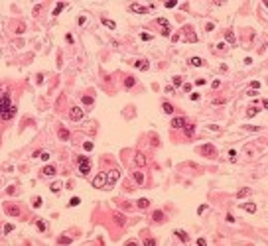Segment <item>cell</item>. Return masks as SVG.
<instances>
[{
	"mask_svg": "<svg viewBox=\"0 0 268 246\" xmlns=\"http://www.w3.org/2000/svg\"><path fill=\"white\" fill-rule=\"evenodd\" d=\"M77 164H79V173L85 177V175H89V171H91V159L87 156H79V159H77Z\"/></svg>",
	"mask_w": 268,
	"mask_h": 246,
	"instance_id": "cell-1",
	"label": "cell"
},
{
	"mask_svg": "<svg viewBox=\"0 0 268 246\" xmlns=\"http://www.w3.org/2000/svg\"><path fill=\"white\" fill-rule=\"evenodd\" d=\"M10 106H12L10 95H8V93H4V95H2V99H0V118H4V116L8 114Z\"/></svg>",
	"mask_w": 268,
	"mask_h": 246,
	"instance_id": "cell-2",
	"label": "cell"
},
{
	"mask_svg": "<svg viewBox=\"0 0 268 246\" xmlns=\"http://www.w3.org/2000/svg\"><path fill=\"white\" fill-rule=\"evenodd\" d=\"M118 177H120V171H118V169H112V171H109V173H107V183H105V189L112 187V185L118 181Z\"/></svg>",
	"mask_w": 268,
	"mask_h": 246,
	"instance_id": "cell-3",
	"label": "cell"
},
{
	"mask_svg": "<svg viewBox=\"0 0 268 246\" xmlns=\"http://www.w3.org/2000/svg\"><path fill=\"white\" fill-rule=\"evenodd\" d=\"M105 183H107V173H99L93 179V187H99V189H105Z\"/></svg>",
	"mask_w": 268,
	"mask_h": 246,
	"instance_id": "cell-4",
	"label": "cell"
},
{
	"mask_svg": "<svg viewBox=\"0 0 268 246\" xmlns=\"http://www.w3.org/2000/svg\"><path fill=\"white\" fill-rule=\"evenodd\" d=\"M69 116H71V120H81L83 118V110L79 106H71L69 108Z\"/></svg>",
	"mask_w": 268,
	"mask_h": 246,
	"instance_id": "cell-5",
	"label": "cell"
},
{
	"mask_svg": "<svg viewBox=\"0 0 268 246\" xmlns=\"http://www.w3.org/2000/svg\"><path fill=\"white\" fill-rule=\"evenodd\" d=\"M187 122L185 120V116H176L174 120H172V128H183V124Z\"/></svg>",
	"mask_w": 268,
	"mask_h": 246,
	"instance_id": "cell-6",
	"label": "cell"
},
{
	"mask_svg": "<svg viewBox=\"0 0 268 246\" xmlns=\"http://www.w3.org/2000/svg\"><path fill=\"white\" fill-rule=\"evenodd\" d=\"M4 209H6V215H10V217H18V215H20V209H18V207H12V205H8V203H6Z\"/></svg>",
	"mask_w": 268,
	"mask_h": 246,
	"instance_id": "cell-7",
	"label": "cell"
},
{
	"mask_svg": "<svg viewBox=\"0 0 268 246\" xmlns=\"http://www.w3.org/2000/svg\"><path fill=\"white\" fill-rule=\"evenodd\" d=\"M201 152H203V154H207V156H217V150H215L211 144H205L203 148H201Z\"/></svg>",
	"mask_w": 268,
	"mask_h": 246,
	"instance_id": "cell-8",
	"label": "cell"
},
{
	"mask_svg": "<svg viewBox=\"0 0 268 246\" xmlns=\"http://www.w3.org/2000/svg\"><path fill=\"white\" fill-rule=\"evenodd\" d=\"M134 67H136V69H142V71H146V69L150 67V63H148L146 59H138V61H134Z\"/></svg>",
	"mask_w": 268,
	"mask_h": 246,
	"instance_id": "cell-9",
	"label": "cell"
},
{
	"mask_svg": "<svg viewBox=\"0 0 268 246\" xmlns=\"http://www.w3.org/2000/svg\"><path fill=\"white\" fill-rule=\"evenodd\" d=\"M183 132H185V136H189V138H191V136L195 134V126L189 124V122H185V124H183Z\"/></svg>",
	"mask_w": 268,
	"mask_h": 246,
	"instance_id": "cell-10",
	"label": "cell"
},
{
	"mask_svg": "<svg viewBox=\"0 0 268 246\" xmlns=\"http://www.w3.org/2000/svg\"><path fill=\"white\" fill-rule=\"evenodd\" d=\"M130 10H132V12H138V14H144V12H148V8L142 6V4H130Z\"/></svg>",
	"mask_w": 268,
	"mask_h": 246,
	"instance_id": "cell-11",
	"label": "cell"
},
{
	"mask_svg": "<svg viewBox=\"0 0 268 246\" xmlns=\"http://www.w3.org/2000/svg\"><path fill=\"white\" fill-rule=\"evenodd\" d=\"M176 234H178V238L181 240V242H189V236H187L185 230H181V228H179V230H176Z\"/></svg>",
	"mask_w": 268,
	"mask_h": 246,
	"instance_id": "cell-12",
	"label": "cell"
},
{
	"mask_svg": "<svg viewBox=\"0 0 268 246\" xmlns=\"http://www.w3.org/2000/svg\"><path fill=\"white\" fill-rule=\"evenodd\" d=\"M42 173L47 175V177H51V175H55V168H53V166H45V168L42 169Z\"/></svg>",
	"mask_w": 268,
	"mask_h": 246,
	"instance_id": "cell-13",
	"label": "cell"
},
{
	"mask_svg": "<svg viewBox=\"0 0 268 246\" xmlns=\"http://www.w3.org/2000/svg\"><path fill=\"white\" fill-rule=\"evenodd\" d=\"M134 162H136V166H144L146 164V157H144V154H136V157H134Z\"/></svg>",
	"mask_w": 268,
	"mask_h": 246,
	"instance_id": "cell-14",
	"label": "cell"
},
{
	"mask_svg": "<svg viewBox=\"0 0 268 246\" xmlns=\"http://www.w3.org/2000/svg\"><path fill=\"white\" fill-rule=\"evenodd\" d=\"M241 207H243L245 211H248V213H254V211H256V205H254V203H243Z\"/></svg>",
	"mask_w": 268,
	"mask_h": 246,
	"instance_id": "cell-15",
	"label": "cell"
},
{
	"mask_svg": "<svg viewBox=\"0 0 268 246\" xmlns=\"http://www.w3.org/2000/svg\"><path fill=\"white\" fill-rule=\"evenodd\" d=\"M193 67H203V61H201V57H191V61H189Z\"/></svg>",
	"mask_w": 268,
	"mask_h": 246,
	"instance_id": "cell-16",
	"label": "cell"
},
{
	"mask_svg": "<svg viewBox=\"0 0 268 246\" xmlns=\"http://www.w3.org/2000/svg\"><path fill=\"white\" fill-rule=\"evenodd\" d=\"M152 219H154L156 223H162V221H164V213H162V211H156L154 215H152Z\"/></svg>",
	"mask_w": 268,
	"mask_h": 246,
	"instance_id": "cell-17",
	"label": "cell"
},
{
	"mask_svg": "<svg viewBox=\"0 0 268 246\" xmlns=\"http://www.w3.org/2000/svg\"><path fill=\"white\" fill-rule=\"evenodd\" d=\"M14 116H16V106L12 104V106H10V110H8V114L4 116V120H10V118H14Z\"/></svg>",
	"mask_w": 268,
	"mask_h": 246,
	"instance_id": "cell-18",
	"label": "cell"
},
{
	"mask_svg": "<svg viewBox=\"0 0 268 246\" xmlns=\"http://www.w3.org/2000/svg\"><path fill=\"white\" fill-rule=\"evenodd\" d=\"M57 134H59L61 140H69V130H65V128H59V132H57Z\"/></svg>",
	"mask_w": 268,
	"mask_h": 246,
	"instance_id": "cell-19",
	"label": "cell"
},
{
	"mask_svg": "<svg viewBox=\"0 0 268 246\" xmlns=\"http://www.w3.org/2000/svg\"><path fill=\"white\" fill-rule=\"evenodd\" d=\"M248 193H250V189H248V187H243V189L237 193V199H243V197H246Z\"/></svg>",
	"mask_w": 268,
	"mask_h": 246,
	"instance_id": "cell-20",
	"label": "cell"
},
{
	"mask_svg": "<svg viewBox=\"0 0 268 246\" xmlns=\"http://www.w3.org/2000/svg\"><path fill=\"white\" fill-rule=\"evenodd\" d=\"M185 37H187L189 42H195V40H197V35L193 34V32H191L189 28H185Z\"/></svg>",
	"mask_w": 268,
	"mask_h": 246,
	"instance_id": "cell-21",
	"label": "cell"
},
{
	"mask_svg": "<svg viewBox=\"0 0 268 246\" xmlns=\"http://www.w3.org/2000/svg\"><path fill=\"white\" fill-rule=\"evenodd\" d=\"M162 108H164L166 114H174V106H172L170 102H164V104H162Z\"/></svg>",
	"mask_w": 268,
	"mask_h": 246,
	"instance_id": "cell-22",
	"label": "cell"
},
{
	"mask_svg": "<svg viewBox=\"0 0 268 246\" xmlns=\"http://www.w3.org/2000/svg\"><path fill=\"white\" fill-rule=\"evenodd\" d=\"M134 181H136V183H144V175H142V171H134Z\"/></svg>",
	"mask_w": 268,
	"mask_h": 246,
	"instance_id": "cell-23",
	"label": "cell"
},
{
	"mask_svg": "<svg viewBox=\"0 0 268 246\" xmlns=\"http://www.w3.org/2000/svg\"><path fill=\"white\" fill-rule=\"evenodd\" d=\"M225 40H227L229 44H234V34L231 32V30H227V34H225Z\"/></svg>",
	"mask_w": 268,
	"mask_h": 246,
	"instance_id": "cell-24",
	"label": "cell"
},
{
	"mask_svg": "<svg viewBox=\"0 0 268 246\" xmlns=\"http://www.w3.org/2000/svg\"><path fill=\"white\" fill-rule=\"evenodd\" d=\"M103 24H105L107 28H111V30H114V28H116V24L112 22V20H109V18H103Z\"/></svg>",
	"mask_w": 268,
	"mask_h": 246,
	"instance_id": "cell-25",
	"label": "cell"
},
{
	"mask_svg": "<svg viewBox=\"0 0 268 246\" xmlns=\"http://www.w3.org/2000/svg\"><path fill=\"white\" fill-rule=\"evenodd\" d=\"M140 209H148V205H150V201L148 199H138V203H136Z\"/></svg>",
	"mask_w": 268,
	"mask_h": 246,
	"instance_id": "cell-26",
	"label": "cell"
},
{
	"mask_svg": "<svg viewBox=\"0 0 268 246\" xmlns=\"http://www.w3.org/2000/svg\"><path fill=\"white\" fill-rule=\"evenodd\" d=\"M114 221H116V224H120V226L126 223V221H124V217L120 215V213H116V215H114Z\"/></svg>",
	"mask_w": 268,
	"mask_h": 246,
	"instance_id": "cell-27",
	"label": "cell"
},
{
	"mask_svg": "<svg viewBox=\"0 0 268 246\" xmlns=\"http://www.w3.org/2000/svg\"><path fill=\"white\" fill-rule=\"evenodd\" d=\"M134 83H136V81H134V77H126V79H124V87H128V89H130V87H134Z\"/></svg>",
	"mask_w": 268,
	"mask_h": 246,
	"instance_id": "cell-28",
	"label": "cell"
},
{
	"mask_svg": "<svg viewBox=\"0 0 268 246\" xmlns=\"http://www.w3.org/2000/svg\"><path fill=\"white\" fill-rule=\"evenodd\" d=\"M57 242H59V244H71V238H69V236H61Z\"/></svg>",
	"mask_w": 268,
	"mask_h": 246,
	"instance_id": "cell-29",
	"label": "cell"
},
{
	"mask_svg": "<svg viewBox=\"0 0 268 246\" xmlns=\"http://www.w3.org/2000/svg\"><path fill=\"white\" fill-rule=\"evenodd\" d=\"M59 189H61V183H51V191H53V193H59Z\"/></svg>",
	"mask_w": 268,
	"mask_h": 246,
	"instance_id": "cell-30",
	"label": "cell"
},
{
	"mask_svg": "<svg viewBox=\"0 0 268 246\" xmlns=\"http://www.w3.org/2000/svg\"><path fill=\"white\" fill-rule=\"evenodd\" d=\"M79 203H81V201H79V197H73V199L69 201V207H77Z\"/></svg>",
	"mask_w": 268,
	"mask_h": 246,
	"instance_id": "cell-31",
	"label": "cell"
},
{
	"mask_svg": "<svg viewBox=\"0 0 268 246\" xmlns=\"http://www.w3.org/2000/svg\"><path fill=\"white\" fill-rule=\"evenodd\" d=\"M144 244H146V246H156V240H154V238H146Z\"/></svg>",
	"mask_w": 268,
	"mask_h": 246,
	"instance_id": "cell-32",
	"label": "cell"
},
{
	"mask_svg": "<svg viewBox=\"0 0 268 246\" xmlns=\"http://www.w3.org/2000/svg\"><path fill=\"white\" fill-rule=\"evenodd\" d=\"M61 10H63V4H57V6H55V10H53V16L61 14Z\"/></svg>",
	"mask_w": 268,
	"mask_h": 246,
	"instance_id": "cell-33",
	"label": "cell"
},
{
	"mask_svg": "<svg viewBox=\"0 0 268 246\" xmlns=\"http://www.w3.org/2000/svg\"><path fill=\"white\" fill-rule=\"evenodd\" d=\"M36 224H38V230H42V232L45 230V223H44V221H38Z\"/></svg>",
	"mask_w": 268,
	"mask_h": 246,
	"instance_id": "cell-34",
	"label": "cell"
},
{
	"mask_svg": "<svg viewBox=\"0 0 268 246\" xmlns=\"http://www.w3.org/2000/svg\"><path fill=\"white\" fill-rule=\"evenodd\" d=\"M83 148H85V152H91V150H93V142H85Z\"/></svg>",
	"mask_w": 268,
	"mask_h": 246,
	"instance_id": "cell-35",
	"label": "cell"
},
{
	"mask_svg": "<svg viewBox=\"0 0 268 246\" xmlns=\"http://www.w3.org/2000/svg\"><path fill=\"white\" fill-rule=\"evenodd\" d=\"M34 207H36V209H40V207H42V197H36V201H34Z\"/></svg>",
	"mask_w": 268,
	"mask_h": 246,
	"instance_id": "cell-36",
	"label": "cell"
},
{
	"mask_svg": "<svg viewBox=\"0 0 268 246\" xmlns=\"http://www.w3.org/2000/svg\"><path fill=\"white\" fill-rule=\"evenodd\" d=\"M158 24H160V26H164V28H170V24H168L164 18H158Z\"/></svg>",
	"mask_w": 268,
	"mask_h": 246,
	"instance_id": "cell-37",
	"label": "cell"
},
{
	"mask_svg": "<svg viewBox=\"0 0 268 246\" xmlns=\"http://www.w3.org/2000/svg\"><path fill=\"white\" fill-rule=\"evenodd\" d=\"M83 104H93V97H83Z\"/></svg>",
	"mask_w": 268,
	"mask_h": 246,
	"instance_id": "cell-38",
	"label": "cell"
},
{
	"mask_svg": "<svg viewBox=\"0 0 268 246\" xmlns=\"http://www.w3.org/2000/svg\"><path fill=\"white\" fill-rule=\"evenodd\" d=\"M176 4H178V2H176V0H168V2H166V8H174V6H176Z\"/></svg>",
	"mask_w": 268,
	"mask_h": 246,
	"instance_id": "cell-39",
	"label": "cell"
},
{
	"mask_svg": "<svg viewBox=\"0 0 268 246\" xmlns=\"http://www.w3.org/2000/svg\"><path fill=\"white\" fill-rule=\"evenodd\" d=\"M140 37H142L144 42H150V40H152V35H150V34H140Z\"/></svg>",
	"mask_w": 268,
	"mask_h": 246,
	"instance_id": "cell-40",
	"label": "cell"
},
{
	"mask_svg": "<svg viewBox=\"0 0 268 246\" xmlns=\"http://www.w3.org/2000/svg\"><path fill=\"white\" fill-rule=\"evenodd\" d=\"M181 85V77H174V87H179Z\"/></svg>",
	"mask_w": 268,
	"mask_h": 246,
	"instance_id": "cell-41",
	"label": "cell"
},
{
	"mask_svg": "<svg viewBox=\"0 0 268 246\" xmlns=\"http://www.w3.org/2000/svg\"><path fill=\"white\" fill-rule=\"evenodd\" d=\"M12 230H14V226H12V224H6V226H4V232H6V234L12 232Z\"/></svg>",
	"mask_w": 268,
	"mask_h": 246,
	"instance_id": "cell-42",
	"label": "cell"
},
{
	"mask_svg": "<svg viewBox=\"0 0 268 246\" xmlns=\"http://www.w3.org/2000/svg\"><path fill=\"white\" fill-rule=\"evenodd\" d=\"M229 156H231V162H234V159H237V152L231 150V152H229Z\"/></svg>",
	"mask_w": 268,
	"mask_h": 246,
	"instance_id": "cell-43",
	"label": "cell"
},
{
	"mask_svg": "<svg viewBox=\"0 0 268 246\" xmlns=\"http://www.w3.org/2000/svg\"><path fill=\"white\" fill-rule=\"evenodd\" d=\"M219 85H221V81H219V79H215V81H213V89H219Z\"/></svg>",
	"mask_w": 268,
	"mask_h": 246,
	"instance_id": "cell-44",
	"label": "cell"
},
{
	"mask_svg": "<svg viewBox=\"0 0 268 246\" xmlns=\"http://www.w3.org/2000/svg\"><path fill=\"white\" fill-rule=\"evenodd\" d=\"M256 112H258V110H256V108H250V110H248V112H246V114H248V116H254V114H256Z\"/></svg>",
	"mask_w": 268,
	"mask_h": 246,
	"instance_id": "cell-45",
	"label": "cell"
},
{
	"mask_svg": "<svg viewBox=\"0 0 268 246\" xmlns=\"http://www.w3.org/2000/svg\"><path fill=\"white\" fill-rule=\"evenodd\" d=\"M197 244H199V246H205V244H207V240H205V238H199V240H197Z\"/></svg>",
	"mask_w": 268,
	"mask_h": 246,
	"instance_id": "cell-46",
	"label": "cell"
},
{
	"mask_svg": "<svg viewBox=\"0 0 268 246\" xmlns=\"http://www.w3.org/2000/svg\"><path fill=\"white\" fill-rule=\"evenodd\" d=\"M183 91H187V93H189V91H191V83H185V85H183Z\"/></svg>",
	"mask_w": 268,
	"mask_h": 246,
	"instance_id": "cell-47",
	"label": "cell"
},
{
	"mask_svg": "<svg viewBox=\"0 0 268 246\" xmlns=\"http://www.w3.org/2000/svg\"><path fill=\"white\" fill-rule=\"evenodd\" d=\"M0 93H2V89H0ZM0 99H2V97H0Z\"/></svg>",
	"mask_w": 268,
	"mask_h": 246,
	"instance_id": "cell-48",
	"label": "cell"
}]
</instances>
